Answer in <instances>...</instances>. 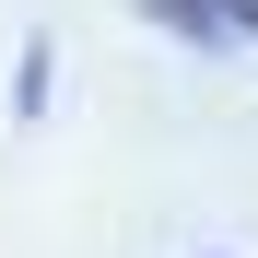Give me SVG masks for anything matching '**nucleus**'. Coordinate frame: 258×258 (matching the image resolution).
<instances>
[{"instance_id": "f257e3e1", "label": "nucleus", "mask_w": 258, "mask_h": 258, "mask_svg": "<svg viewBox=\"0 0 258 258\" xmlns=\"http://www.w3.org/2000/svg\"><path fill=\"white\" fill-rule=\"evenodd\" d=\"M153 24H176V35H200V47H235V35H258V0H141Z\"/></svg>"}]
</instances>
